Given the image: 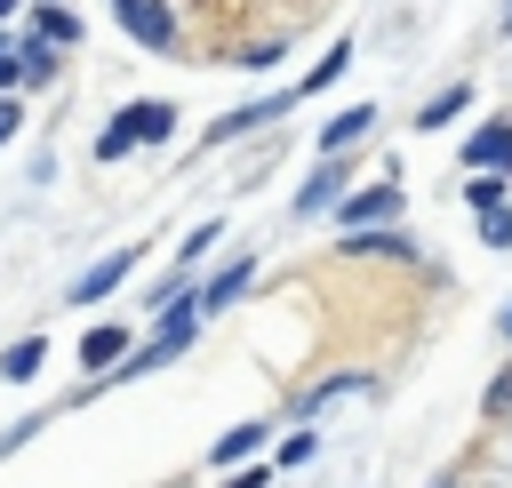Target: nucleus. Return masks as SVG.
<instances>
[{
	"instance_id": "dca6fc26",
	"label": "nucleus",
	"mask_w": 512,
	"mask_h": 488,
	"mask_svg": "<svg viewBox=\"0 0 512 488\" xmlns=\"http://www.w3.org/2000/svg\"><path fill=\"white\" fill-rule=\"evenodd\" d=\"M504 184H512V176H496V168H472V184H464V192H472V208H504Z\"/></svg>"
},
{
	"instance_id": "20e7f679",
	"label": "nucleus",
	"mask_w": 512,
	"mask_h": 488,
	"mask_svg": "<svg viewBox=\"0 0 512 488\" xmlns=\"http://www.w3.org/2000/svg\"><path fill=\"white\" fill-rule=\"evenodd\" d=\"M368 128H376V104H344V112L320 128V160H336V152H344V144H360Z\"/></svg>"
},
{
	"instance_id": "bb28decb",
	"label": "nucleus",
	"mask_w": 512,
	"mask_h": 488,
	"mask_svg": "<svg viewBox=\"0 0 512 488\" xmlns=\"http://www.w3.org/2000/svg\"><path fill=\"white\" fill-rule=\"evenodd\" d=\"M504 408H512V392H504Z\"/></svg>"
},
{
	"instance_id": "393cba45",
	"label": "nucleus",
	"mask_w": 512,
	"mask_h": 488,
	"mask_svg": "<svg viewBox=\"0 0 512 488\" xmlns=\"http://www.w3.org/2000/svg\"><path fill=\"white\" fill-rule=\"evenodd\" d=\"M504 24H512V8H504Z\"/></svg>"
},
{
	"instance_id": "9d476101",
	"label": "nucleus",
	"mask_w": 512,
	"mask_h": 488,
	"mask_svg": "<svg viewBox=\"0 0 512 488\" xmlns=\"http://www.w3.org/2000/svg\"><path fill=\"white\" fill-rule=\"evenodd\" d=\"M272 112H280V96H264V104H240V112H224V120L208 128V144H224V136H248V128H256V120H272Z\"/></svg>"
},
{
	"instance_id": "f8f14e48",
	"label": "nucleus",
	"mask_w": 512,
	"mask_h": 488,
	"mask_svg": "<svg viewBox=\"0 0 512 488\" xmlns=\"http://www.w3.org/2000/svg\"><path fill=\"white\" fill-rule=\"evenodd\" d=\"M344 248H352V256H408V240H400L392 224H384V232H376V224H360V232H352Z\"/></svg>"
},
{
	"instance_id": "a878e982",
	"label": "nucleus",
	"mask_w": 512,
	"mask_h": 488,
	"mask_svg": "<svg viewBox=\"0 0 512 488\" xmlns=\"http://www.w3.org/2000/svg\"><path fill=\"white\" fill-rule=\"evenodd\" d=\"M432 488H448V480H432Z\"/></svg>"
},
{
	"instance_id": "f257e3e1",
	"label": "nucleus",
	"mask_w": 512,
	"mask_h": 488,
	"mask_svg": "<svg viewBox=\"0 0 512 488\" xmlns=\"http://www.w3.org/2000/svg\"><path fill=\"white\" fill-rule=\"evenodd\" d=\"M112 16H120L128 40H144V48H168V40H176V16H168L160 0H112Z\"/></svg>"
},
{
	"instance_id": "7ed1b4c3",
	"label": "nucleus",
	"mask_w": 512,
	"mask_h": 488,
	"mask_svg": "<svg viewBox=\"0 0 512 488\" xmlns=\"http://www.w3.org/2000/svg\"><path fill=\"white\" fill-rule=\"evenodd\" d=\"M128 272H136V248H112L104 264H88V272L72 280V304H96V296H112V288H120Z\"/></svg>"
},
{
	"instance_id": "2eb2a0df",
	"label": "nucleus",
	"mask_w": 512,
	"mask_h": 488,
	"mask_svg": "<svg viewBox=\"0 0 512 488\" xmlns=\"http://www.w3.org/2000/svg\"><path fill=\"white\" fill-rule=\"evenodd\" d=\"M464 104H472V88H448V96H432V104H424V120H416V128H448Z\"/></svg>"
},
{
	"instance_id": "f03ea898",
	"label": "nucleus",
	"mask_w": 512,
	"mask_h": 488,
	"mask_svg": "<svg viewBox=\"0 0 512 488\" xmlns=\"http://www.w3.org/2000/svg\"><path fill=\"white\" fill-rule=\"evenodd\" d=\"M336 216L360 232V224H392L400 216V184L384 176V184H368V192H352V200H336Z\"/></svg>"
},
{
	"instance_id": "f3484780",
	"label": "nucleus",
	"mask_w": 512,
	"mask_h": 488,
	"mask_svg": "<svg viewBox=\"0 0 512 488\" xmlns=\"http://www.w3.org/2000/svg\"><path fill=\"white\" fill-rule=\"evenodd\" d=\"M344 64H352V48H328V56H320V64H312V80H304V88H312V96H320V88H328V80H344Z\"/></svg>"
},
{
	"instance_id": "9b49d317",
	"label": "nucleus",
	"mask_w": 512,
	"mask_h": 488,
	"mask_svg": "<svg viewBox=\"0 0 512 488\" xmlns=\"http://www.w3.org/2000/svg\"><path fill=\"white\" fill-rule=\"evenodd\" d=\"M264 440H272V432H264V424H232V432H224V440H216V464H248V456H256V448H264Z\"/></svg>"
},
{
	"instance_id": "6e6552de",
	"label": "nucleus",
	"mask_w": 512,
	"mask_h": 488,
	"mask_svg": "<svg viewBox=\"0 0 512 488\" xmlns=\"http://www.w3.org/2000/svg\"><path fill=\"white\" fill-rule=\"evenodd\" d=\"M248 280H256V264H248V256H240V264H224V272H216V280H208V288H200V296H192V304H200V312H216V304H232V296H240V288H248Z\"/></svg>"
},
{
	"instance_id": "ddd939ff",
	"label": "nucleus",
	"mask_w": 512,
	"mask_h": 488,
	"mask_svg": "<svg viewBox=\"0 0 512 488\" xmlns=\"http://www.w3.org/2000/svg\"><path fill=\"white\" fill-rule=\"evenodd\" d=\"M40 360H48V344H40V336H24V344H8V352H0V376H8V384H24Z\"/></svg>"
},
{
	"instance_id": "1a4fd4ad",
	"label": "nucleus",
	"mask_w": 512,
	"mask_h": 488,
	"mask_svg": "<svg viewBox=\"0 0 512 488\" xmlns=\"http://www.w3.org/2000/svg\"><path fill=\"white\" fill-rule=\"evenodd\" d=\"M120 352H128V328H120V320H104V328L80 336V360H88V368H112Z\"/></svg>"
},
{
	"instance_id": "4468645a",
	"label": "nucleus",
	"mask_w": 512,
	"mask_h": 488,
	"mask_svg": "<svg viewBox=\"0 0 512 488\" xmlns=\"http://www.w3.org/2000/svg\"><path fill=\"white\" fill-rule=\"evenodd\" d=\"M32 40H48V48L64 40V48H72V40H80V24H72V8H40V16H32Z\"/></svg>"
},
{
	"instance_id": "aec40b11",
	"label": "nucleus",
	"mask_w": 512,
	"mask_h": 488,
	"mask_svg": "<svg viewBox=\"0 0 512 488\" xmlns=\"http://www.w3.org/2000/svg\"><path fill=\"white\" fill-rule=\"evenodd\" d=\"M16 80H24V64H16V48H8V40H0V96H8V88H16Z\"/></svg>"
},
{
	"instance_id": "a211bd4d",
	"label": "nucleus",
	"mask_w": 512,
	"mask_h": 488,
	"mask_svg": "<svg viewBox=\"0 0 512 488\" xmlns=\"http://www.w3.org/2000/svg\"><path fill=\"white\" fill-rule=\"evenodd\" d=\"M480 240L488 248H512V208H480Z\"/></svg>"
},
{
	"instance_id": "6ab92c4d",
	"label": "nucleus",
	"mask_w": 512,
	"mask_h": 488,
	"mask_svg": "<svg viewBox=\"0 0 512 488\" xmlns=\"http://www.w3.org/2000/svg\"><path fill=\"white\" fill-rule=\"evenodd\" d=\"M128 144H136V136H128V120H112V128H104V136H96V160H120V152H128Z\"/></svg>"
},
{
	"instance_id": "5701e85b",
	"label": "nucleus",
	"mask_w": 512,
	"mask_h": 488,
	"mask_svg": "<svg viewBox=\"0 0 512 488\" xmlns=\"http://www.w3.org/2000/svg\"><path fill=\"white\" fill-rule=\"evenodd\" d=\"M0 16H16V0H0Z\"/></svg>"
},
{
	"instance_id": "412c9836",
	"label": "nucleus",
	"mask_w": 512,
	"mask_h": 488,
	"mask_svg": "<svg viewBox=\"0 0 512 488\" xmlns=\"http://www.w3.org/2000/svg\"><path fill=\"white\" fill-rule=\"evenodd\" d=\"M16 128H24V112H16V96H0V144H8Z\"/></svg>"
},
{
	"instance_id": "b1692460",
	"label": "nucleus",
	"mask_w": 512,
	"mask_h": 488,
	"mask_svg": "<svg viewBox=\"0 0 512 488\" xmlns=\"http://www.w3.org/2000/svg\"><path fill=\"white\" fill-rule=\"evenodd\" d=\"M504 336H512V312H504Z\"/></svg>"
},
{
	"instance_id": "39448f33",
	"label": "nucleus",
	"mask_w": 512,
	"mask_h": 488,
	"mask_svg": "<svg viewBox=\"0 0 512 488\" xmlns=\"http://www.w3.org/2000/svg\"><path fill=\"white\" fill-rule=\"evenodd\" d=\"M120 120H128V136H136V144H160V136H176V104H160V96L128 104Z\"/></svg>"
},
{
	"instance_id": "0eeeda50",
	"label": "nucleus",
	"mask_w": 512,
	"mask_h": 488,
	"mask_svg": "<svg viewBox=\"0 0 512 488\" xmlns=\"http://www.w3.org/2000/svg\"><path fill=\"white\" fill-rule=\"evenodd\" d=\"M336 200H344V168H336V160H320V176L296 192V216H320V208H336Z\"/></svg>"
},
{
	"instance_id": "4be33fe9",
	"label": "nucleus",
	"mask_w": 512,
	"mask_h": 488,
	"mask_svg": "<svg viewBox=\"0 0 512 488\" xmlns=\"http://www.w3.org/2000/svg\"><path fill=\"white\" fill-rule=\"evenodd\" d=\"M264 480H272V472H264V464H256V472H232V480H224V488H264Z\"/></svg>"
},
{
	"instance_id": "423d86ee",
	"label": "nucleus",
	"mask_w": 512,
	"mask_h": 488,
	"mask_svg": "<svg viewBox=\"0 0 512 488\" xmlns=\"http://www.w3.org/2000/svg\"><path fill=\"white\" fill-rule=\"evenodd\" d=\"M464 160H472V168H496V176H504V168H512V128H504V120H488V128H480V136L464 144Z\"/></svg>"
}]
</instances>
